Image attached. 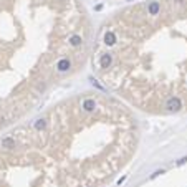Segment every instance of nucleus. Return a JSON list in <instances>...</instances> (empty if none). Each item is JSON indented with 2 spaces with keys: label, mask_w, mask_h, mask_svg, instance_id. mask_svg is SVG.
Masks as SVG:
<instances>
[{
  "label": "nucleus",
  "mask_w": 187,
  "mask_h": 187,
  "mask_svg": "<svg viewBox=\"0 0 187 187\" xmlns=\"http://www.w3.org/2000/svg\"><path fill=\"white\" fill-rule=\"evenodd\" d=\"M164 108L169 113H179V111H182L184 104H182V99L179 96H169L164 103Z\"/></svg>",
  "instance_id": "obj_1"
},
{
  "label": "nucleus",
  "mask_w": 187,
  "mask_h": 187,
  "mask_svg": "<svg viewBox=\"0 0 187 187\" xmlns=\"http://www.w3.org/2000/svg\"><path fill=\"white\" fill-rule=\"evenodd\" d=\"M55 68H56L58 73H66V71L71 70V60L68 58V56H63V58H60L55 63Z\"/></svg>",
  "instance_id": "obj_2"
},
{
  "label": "nucleus",
  "mask_w": 187,
  "mask_h": 187,
  "mask_svg": "<svg viewBox=\"0 0 187 187\" xmlns=\"http://www.w3.org/2000/svg\"><path fill=\"white\" fill-rule=\"evenodd\" d=\"M81 109H83L85 113H93L94 109L98 108V103H96V99L94 98H86V99H83V101H81Z\"/></svg>",
  "instance_id": "obj_3"
},
{
  "label": "nucleus",
  "mask_w": 187,
  "mask_h": 187,
  "mask_svg": "<svg viewBox=\"0 0 187 187\" xmlns=\"http://www.w3.org/2000/svg\"><path fill=\"white\" fill-rule=\"evenodd\" d=\"M146 12H147V15H151V17L159 15V13H161V2H157V0L149 2V3H147V7H146Z\"/></svg>",
  "instance_id": "obj_4"
},
{
  "label": "nucleus",
  "mask_w": 187,
  "mask_h": 187,
  "mask_svg": "<svg viewBox=\"0 0 187 187\" xmlns=\"http://www.w3.org/2000/svg\"><path fill=\"white\" fill-rule=\"evenodd\" d=\"M0 147H3V149H15L17 147V141H15V137H12V136H5L0 141Z\"/></svg>",
  "instance_id": "obj_5"
},
{
  "label": "nucleus",
  "mask_w": 187,
  "mask_h": 187,
  "mask_svg": "<svg viewBox=\"0 0 187 187\" xmlns=\"http://www.w3.org/2000/svg\"><path fill=\"white\" fill-rule=\"evenodd\" d=\"M111 65H113V55L111 53H103L101 58H99V66H101L103 70H108Z\"/></svg>",
  "instance_id": "obj_6"
},
{
  "label": "nucleus",
  "mask_w": 187,
  "mask_h": 187,
  "mask_svg": "<svg viewBox=\"0 0 187 187\" xmlns=\"http://www.w3.org/2000/svg\"><path fill=\"white\" fill-rule=\"evenodd\" d=\"M103 41H104V45H108V46H111V45H114V43L118 41V37H116V33L114 32H106L104 33V38H103Z\"/></svg>",
  "instance_id": "obj_7"
},
{
  "label": "nucleus",
  "mask_w": 187,
  "mask_h": 187,
  "mask_svg": "<svg viewBox=\"0 0 187 187\" xmlns=\"http://www.w3.org/2000/svg\"><path fill=\"white\" fill-rule=\"evenodd\" d=\"M68 45L73 46V48H78V46L83 45V37L81 35H71L68 38Z\"/></svg>",
  "instance_id": "obj_8"
},
{
  "label": "nucleus",
  "mask_w": 187,
  "mask_h": 187,
  "mask_svg": "<svg viewBox=\"0 0 187 187\" xmlns=\"http://www.w3.org/2000/svg\"><path fill=\"white\" fill-rule=\"evenodd\" d=\"M46 126H48V119L46 118H38V119H35V123H33V128H35L37 131H43Z\"/></svg>",
  "instance_id": "obj_9"
},
{
  "label": "nucleus",
  "mask_w": 187,
  "mask_h": 187,
  "mask_svg": "<svg viewBox=\"0 0 187 187\" xmlns=\"http://www.w3.org/2000/svg\"><path fill=\"white\" fill-rule=\"evenodd\" d=\"M164 169H157V171H154V172H152V174H151V177H149V180H152V179H156V177H159L161 174H164Z\"/></svg>",
  "instance_id": "obj_10"
},
{
  "label": "nucleus",
  "mask_w": 187,
  "mask_h": 187,
  "mask_svg": "<svg viewBox=\"0 0 187 187\" xmlns=\"http://www.w3.org/2000/svg\"><path fill=\"white\" fill-rule=\"evenodd\" d=\"M184 164H187V156H184V157H180V159L176 161V166H184Z\"/></svg>",
  "instance_id": "obj_11"
},
{
  "label": "nucleus",
  "mask_w": 187,
  "mask_h": 187,
  "mask_svg": "<svg viewBox=\"0 0 187 187\" xmlns=\"http://www.w3.org/2000/svg\"><path fill=\"white\" fill-rule=\"evenodd\" d=\"M124 180H126V177H121V179H119V180H118V185H119V184H123V182H124Z\"/></svg>",
  "instance_id": "obj_12"
}]
</instances>
